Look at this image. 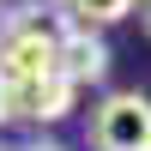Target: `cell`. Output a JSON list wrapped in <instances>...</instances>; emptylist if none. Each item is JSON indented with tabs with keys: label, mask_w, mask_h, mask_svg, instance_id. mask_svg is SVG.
Wrapping results in <instances>:
<instances>
[{
	"label": "cell",
	"mask_w": 151,
	"mask_h": 151,
	"mask_svg": "<svg viewBox=\"0 0 151 151\" xmlns=\"http://www.w3.org/2000/svg\"><path fill=\"white\" fill-rule=\"evenodd\" d=\"M91 145L97 151H151V97L145 91H115L91 115Z\"/></svg>",
	"instance_id": "obj_2"
},
{
	"label": "cell",
	"mask_w": 151,
	"mask_h": 151,
	"mask_svg": "<svg viewBox=\"0 0 151 151\" xmlns=\"http://www.w3.org/2000/svg\"><path fill=\"white\" fill-rule=\"evenodd\" d=\"M6 115H12V85L0 79V121H6Z\"/></svg>",
	"instance_id": "obj_6"
},
{
	"label": "cell",
	"mask_w": 151,
	"mask_h": 151,
	"mask_svg": "<svg viewBox=\"0 0 151 151\" xmlns=\"http://www.w3.org/2000/svg\"><path fill=\"white\" fill-rule=\"evenodd\" d=\"M73 85L60 79V73H42V79H30V85H18L12 91V115H30V121H60V115H73Z\"/></svg>",
	"instance_id": "obj_4"
},
{
	"label": "cell",
	"mask_w": 151,
	"mask_h": 151,
	"mask_svg": "<svg viewBox=\"0 0 151 151\" xmlns=\"http://www.w3.org/2000/svg\"><path fill=\"white\" fill-rule=\"evenodd\" d=\"M55 73L73 85V91H85V85H97L109 73V42L97 30H85V24H73L67 36H60V48H55Z\"/></svg>",
	"instance_id": "obj_3"
},
{
	"label": "cell",
	"mask_w": 151,
	"mask_h": 151,
	"mask_svg": "<svg viewBox=\"0 0 151 151\" xmlns=\"http://www.w3.org/2000/svg\"><path fill=\"white\" fill-rule=\"evenodd\" d=\"M145 30H151V0H145Z\"/></svg>",
	"instance_id": "obj_8"
},
{
	"label": "cell",
	"mask_w": 151,
	"mask_h": 151,
	"mask_svg": "<svg viewBox=\"0 0 151 151\" xmlns=\"http://www.w3.org/2000/svg\"><path fill=\"white\" fill-rule=\"evenodd\" d=\"M24 151H67L60 139H36V145H24Z\"/></svg>",
	"instance_id": "obj_7"
},
{
	"label": "cell",
	"mask_w": 151,
	"mask_h": 151,
	"mask_svg": "<svg viewBox=\"0 0 151 151\" xmlns=\"http://www.w3.org/2000/svg\"><path fill=\"white\" fill-rule=\"evenodd\" d=\"M67 30H73L67 6H60V12H42V6L6 12V24H0V79L18 91V85L55 73V48H60Z\"/></svg>",
	"instance_id": "obj_1"
},
{
	"label": "cell",
	"mask_w": 151,
	"mask_h": 151,
	"mask_svg": "<svg viewBox=\"0 0 151 151\" xmlns=\"http://www.w3.org/2000/svg\"><path fill=\"white\" fill-rule=\"evenodd\" d=\"M0 24H6V0H0Z\"/></svg>",
	"instance_id": "obj_9"
},
{
	"label": "cell",
	"mask_w": 151,
	"mask_h": 151,
	"mask_svg": "<svg viewBox=\"0 0 151 151\" xmlns=\"http://www.w3.org/2000/svg\"><path fill=\"white\" fill-rule=\"evenodd\" d=\"M133 12V0H67V18L85 24V30H97V24H121Z\"/></svg>",
	"instance_id": "obj_5"
}]
</instances>
